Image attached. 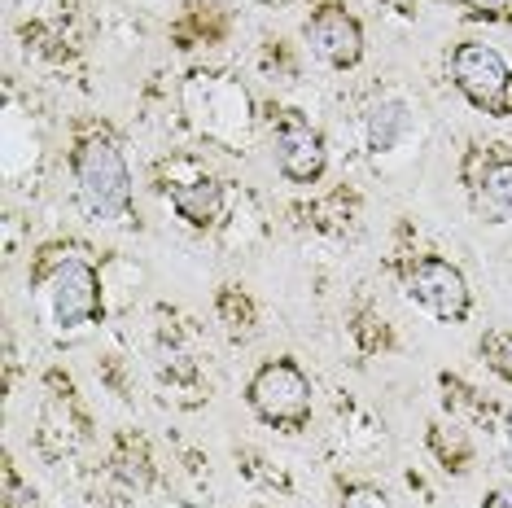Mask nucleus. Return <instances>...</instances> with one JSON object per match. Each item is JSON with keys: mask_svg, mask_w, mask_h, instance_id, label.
I'll return each instance as SVG.
<instances>
[{"mask_svg": "<svg viewBox=\"0 0 512 508\" xmlns=\"http://www.w3.org/2000/svg\"><path fill=\"white\" fill-rule=\"evenodd\" d=\"M75 184L92 215L123 219L132 211V171L110 136H84L75 149Z\"/></svg>", "mask_w": 512, "mask_h": 508, "instance_id": "f257e3e1", "label": "nucleus"}, {"mask_svg": "<svg viewBox=\"0 0 512 508\" xmlns=\"http://www.w3.org/2000/svg\"><path fill=\"white\" fill-rule=\"evenodd\" d=\"M184 106L193 114V127L211 141L241 145L250 136V97L228 75H193L184 84Z\"/></svg>", "mask_w": 512, "mask_h": 508, "instance_id": "f03ea898", "label": "nucleus"}, {"mask_svg": "<svg viewBox=\"0 0 512 508\" xmlns=\"http://www.w3.org/2000/svg\"><path fill=\"white\" fill-rule=\"evenodd\" d=\"M246 399H250V408L259 412L263 421L289 425V430L307 425V417H311V381L302 377V368L294 360L263 364L259 373L250 377Z\"/></svg>", "mask_w": 512, "mask_h": 508, "instance_id": "7ed1b4c3", "label": "nucleus"}, {"mask_svg": "<svg viewBox=\"0 0 512 508\" xmlns=\"http://www.w3.org/2000/svg\"><path fill=\"white\" fill-rule=\"evenodd\" d=\"M451 79L477 110L512 114V71L491 44H460L451 53Z\"/></svg>", "mask_w": 512, "mask_h": 508, "instance_id": "20e7f679", "label": "nucleus"}, {"mask_svg": "<svg viewBox=\"0 0 512 508\" xmlns=\"http://www.w3.org/2000/svg\"><path fill=\"white\" fill-rule=\"evenodd\" d=\"M407 294H412V303H421L429 316L447 320V325L469 316V281H464L456 263L438 259V254H425L407 268Z\"/></svg>", "mask_w": 512, "mask_h": 508, "instance_id": "39448f33", "label": "nucleus"}, {"mask_svg": "<svg viewBox=\"0 0 512 508\" xmlns=\"http://www.w3.org/2000/svg\"><path fill=\"white\" fill-rule=\"evenodd\" d=\"M44 303H49L53 320L62 329H79L88 320H97L101 311V281L84 259H62L44 281Z\"/></svg>", "mask_w": 512, "mask_h": 508, "instance_id": "423d86ee", "label": "nucleus"}, {"mask_svg": "<svg viewBox=\"0 0 512 508\" xmlns=\"http://www.w3.org/2000/svg\"><path fill=\"white\" fill-rule=\"evenodd\" d=\"M307 40H311V53H316L324 66H333V71H351L359 57H364V31L337 5L320 9V14L307 22Z\"/></svg>", "mask_w": 512, "mask_h": 508, "instance_id": "0eeeda50", "label": "nucleus"}, {"mask_svg": "<svg viewBox=\"0 0 512 508\" xmlns=\"http://www.w3.org/2000/svg\"><path fill=\"white\" fill-rule=\"evenodd\" d=\"M324 163H329V154H324V141L316 127H307L302 119H289L276 132V167H281L285 180L311 184L324 176Z\"/></svg>", "mask_w": 512, "mask_h": 508, "instance_id": "6e6552de", "label": "nucleus"}, {"mask_svg": "<svg viewBox=\"0 0 512 508\" xmlns=\"http://www.w3.org/2000/svg\"><path fill=\"white\" fill-rule=\"evenodd\" d=\"M171 206L180 211V219H189V224H211L219 215V206H224V189H219V180H189V184H176L171 189Z\"/></svg>", "mask_w": 512, "mask_h": 508, "instance_id": "1a4fd4ad", "label": "nucleus"}, {"mask_svg": "<svg viewBox=\"0 0 512 508\" xmlns=\"http://www.w3.org/2000/svg\"><path fill=\"white\" fill-rule=\"evenodd\" d=\"M482 198H486V206H491V215L512 219V158H499V163L486 167Z\"/></svg>", "mask_w": 512, "mask_h": 508, "instance_id": "9d476101", "label": "nucleus"}, {"mask_svg": "<svg viewBox=\"0 0 512 508\" xmlns=\"http://www.w3.org/2000/svg\"><path fill=\"white\" fill-rule=\"evenodd\" d=\"M403 127H407V110L399 106V101H390V106H377V114H372V145L390 149L394 141H399Z\"/></svg>", "mask_w": 512, "mask_h": 508, "instance_id": "9b49d317", "label": "nucleus"}, {"mask_svg": "<svg viewBox=\"0 0 512 508\" xmlns=\"http://www.w3.org/2000/svg\"><path fill=\"white\" fill-rule=\"evenodd\" d=\"M482 355L491 360V368H495L499 377H508V381H512V329H504V333H486Z\"/></svg>", "mask_w": 512, "mask_h": 508, "instance_id": "f8f14e48", "label": "nucleus"}, {"mask_svg": "<svg viewBox=\"0 0 512 508\" xmlns=\"http://www.w3.org/2000/svg\"><path fill=\"white\" fill-rule=\"evenodd\" d=\"M342 508H390V500L377 487H351L342 495Z\"/></svg>", "mask_w": 512, "mask_h": 508, "instance_id": "ddd939ff", "label": "nucleus"}, {"mask_svg": "<svg viewBox=\"0 0 512 508\" xmlns=\"http://www.w3.org/2000/svg\"><path fill=\"white\" fill-rule=\"evenodd\" d=\"M464 5L473 9V14H486V18H499L508 9V0H464Z\"/></svg>", "mask_w": 512, "mask_h": 508, "instance_id": "4468645a", "label": "nucleus"}, {"mask_svg": "<svg viewBox=\"0 0 512 508\" xmlns=\"http://www.w3.org/2000/svg\"><path fill=\"white\" fill-rule=\"evenodd\" d=\"M482 508H512V491H491L482 500Z\"/></svg>", "mask_w": 512, "mask_h": 508, "instance_id": "2eb2a0df", "label": "nucleus"}]
</instances>
